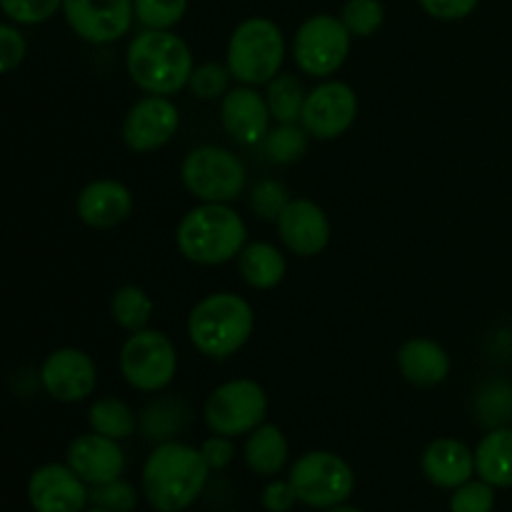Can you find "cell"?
<instances>
[{
  "instance_id": "obj_1",
  "label": "cell",
  "mask_w": 512,
  "mask_h": 512,
  "mask_svg": "<svg viewBox=\"0 0 512 512\" xmlns=\"http://www.w3.org/2000/svg\"><path fill=\"white\" fill-rule=\"evenodd\" d=\"M203 453L185 443H160L143 465V495L155 512L188 510L208 483Z\"/></svg>"
},
{
  "instance_id": "obj_2",
  "label": "cell",
  "mask_w": 512,
  "mask_h": 512,
  "mask_svg": "<svg viewBox=\"0 0 512 512\" xmlns=\"http://www.w3.org/2000/svg\"><path fill=\"white\" fill-rule=\"evenodd\" d=\"M128 73L150 95H175L190 83L193 53L180 35L145 28L128 45Z\"/></svg>"
},
{
  "instance_id": "obj_3",
  "label": "cell",
  "mask_w": 512,
  "mask_h": 512,
  "mask_svg": "<svg viewBox=\"0 0 512 512\" xmlns=\"http://www.w3.org/2000/svg\"><path fill=\"white\" fill-rule=\"evenodd\" d=\"M245 238L243 218L228 203H200L183 215L175 230L180 255L198 265L228 263L243 253Z\"/></svg>"
},
{
  "instance_id": "obj_4",
  "label": "cell",
  "mask_w": 512,
  "mask_h": 512,
  "mask_svg": "<svg viewBox=\"0 0 512 512\" xmlns=\"http://www.w3.org/2000/svg\"><path fill=\"white\" fill-rule=\"evenodd\" d=\"M255 313L245 298L235 293H213L200 300L188 315L190 343L215 360L230 358L250 340Z\"/></svg>"
},
{
  "instance_id": "obj_5",
  "label": "cell",
  "mask_w": 512,
  "mask_h": 512,
  "mask_svg": "<svg viewBox=\"0 0 512 512\" xmlns=\"http://www.w3.org/2000/svg\"><path fill=\"white\" fill-rule=\"evenodd\" d=\"M285 60L283 30L268 18H248L233 30L228 43L230 75L243 85H265L280 75Z\"/></svg>"
},
{
  "instance_id": "obj_6",
  "label": "cell",
  "mask_w": 512,
  "mask_h": 512,
  "mask_svg": "<svg viewBox=\"0 0 512 512\" xmlns=\"http://www.w3.org/2000/svg\"><path fill=\"white\" fill-rule=\"evenodd\" d=\"M180 178L200 203H233L245 188V165L220 145H200L183 160Z\"/></svg>"
},
{
  "instance_id": "obj_7",
  "label": "cell",
  "mask_w": 512,
  "mask_h": 512,
  "mask_svg": "<svg viewBox=\"0 0 512 512\" xmlns=\"http://www.w3.org/2000/svg\"><path fill=\"white\" fill-rule=\"evenodd\" d=\"M290 485L303 505L330 510L343 505L355 490V475L340 455L313 450L295 460L290 468Z\"/></svg>"
},
{
  "instance_id": "obj_8",
  "label": "cell",
  "mask_w": 512,
  "mask_h": 512,
  "mask_svg": "<svg viewBox=\"0 0 512 512\" xmlns=\"http://www.w3.org/2000/svg\"><path fill=\"white\" fill-rule=\"evenodd\" d=\"M120 373L125 383L143 393H158L173 383L178 373V353L173 340L160 330H138L120 348Z\"/></svg>"
},
{
  "instance_id": "obj_9",
  "label": "cell",
  "mask_w": 512,
  "mask_h": 512,
  "mask_svg": "<svg viewBox=\"0 0 512 512\" xmlns=\"http://www.w3.org/2000/svg\"><path fill=\"white\" fill-rule=\"evenodd\" d=\"M268 413V395L250 378L228 380L205 400V423L215 435L238 438L260 428Z\"/></svg>"
},
{
  "instance_id": "obj_10",
  "label": "cell",
  "mask_w": 512,
  "mask_h": 512,
  "mask_svg": "<svg viewBox=\"0 0 512 512\" xmlns=\"http://www.w3.org/2000/svg\"><path fill=\"white\" fill-rule=\"evenodd\" d=\"M350 30L335 15H313L298 28L293 40L295 65L310 78L333 75L350 53Z\"/></svg>"
},
{
  "instance_id": "obj_11",
  "label": "cell",
  "mask_w": 512,
  "mask_h": 512,
  "mask_svg": "<svg viewBox=\"0 0 512 512\" xmlns=\"http://www.w3.org/2000/svg\"><path fill=\"white\" fill-rule=\"evenodd\" d=\"M358 115V95L348 83L328 80L305 95L300 125L310 138L335 140L355 123Z\"/></svg>"
},
{
  "instance_id": "obj_12",
  "label": "cell",
  "mask_w": 512,
  "mask_h": 512,
  "mask_svg": "<svg viewBox=\"0 0 512 512\" xmlns=\"http://www.w3.org/2000/svg\"><path fill=\"white\" fill-rule=\"evenodd\" d=\"M70 30L85 43L108 45L123 38L135 18L133 0H63Z\"/></svg>"
},
{
  "instance_id": "obj_13",
  "label": "cell",
  "mask_w": 512,
  "mask_h": 512,
  "mask_svg": "<svg viewBox=\"0 0 512 512\" xmlns=\"http://www.w3.org/2000/svg\"><path fill=\"white\" fill-rule=\"evenodd\" d=\"M180 128V110L168 95H148L128 110L123 140L133 153H150L173 140Z\"/></svg>"
},
{
  "instance_id": "obj_14",
  "label": "cell",
  "mask_w": 512,
  "mask_h": 512,
  "mask_svg": "<svg viewBox=\"0 0 512 512\" xmlns=\"http://www.w3.org/2000/svg\"><path fill=\"white\" fill-rule=\"evenodd\" d=\"M40 383L58 403H80L93 395L98 368L85 350L58 348L40 365Z\"/></svg>"
},
{
  "instance_id": "obj_15",
  "label": "cell",
  "mask_w": 512,
  "mask_h": 512,
  "mask_svg": "<svg viewBox=\"0 0 512 512\" xmlns=\"http://www.w3.org/2000/svg\"><path fill=\"white\" fill-rule=\"evenodd\" d=\"M28 500L35 512H85L90 490L70 465H40L28 480Z\"/></svg>"
},
{
  "instance_id": "obj_16",
  "label": "cell",
  "mask_w": 512,
  "mask_h": 512,
  "mask_svg": "<svg viewBox=\"0 0 512 512\" xmlns=\"http://www.w3.org/2000/svg\"><path fill=\"white\" fill-rule=\"evenodd\" d=\"M278 233L285 248L303 258L320 255L330 243V220L318 203L295 198L278 218Z\"/></svg>"
},
{
  "instance_id": "obj_17",
  "label": "cell",
  "mask_w": 512,
  "mask_h": 512,
  "mask_svg": "<svg viewBox=\"0 0 512 512\" xmlns=\"http://www.w3.org/2000/svg\"><path fill=\"white\" fill-rule=\"evenodd\" d=\"M270 105L253 85L228 90L220 103V123L225 133L240 145H255L270 133Z\"/></svg>"
},
{
  "instance_id": "obj_18",
  "label": "cell",
  "mask_w": 512,
  "mask_h": 512,
  "mask_svg": "<svg viewBox=\"0 0 512 512\" xmlns=\"http://www.w3.org/2000/svg\"><path fill=\"white\" fill-rule=\"evenodd\" d=\"M68 465L88 485H103L118 480L125 470V455L118 440L100 433L78 435L68 445Z\"/></svg>"
},
{
  "instance_id": "obj_19",
  "label": "cell",
  "mask_w": 512,
  "mask_h": 512,
  "mask_svg": "<svg viewBox=\"0 0 512 512\" xmlns=\"http://www.w3.org/2000/svg\"><path fill=\"white\" fill-rule=\"evenodd\" d=\"M75 210L88 228H118L133 213V193L118 180H95L80 190Z\"/></svg>"
},
{
  "instance_id": "obj_20",
  "label": "cell",
  "mask_w": 512,
  "mask_h": 512,
  "mask_svg": "<svg viewBox=\"0 0 512 512\" xmlns=\"http://www.w3.org/2000/svg\"><path fill=\"white\" fill-rule=\"evenodd\" d=\"M423 473L425 478L433 485L445 490H455L473 480L475 470V453H470L468 445L453 438H440L425 448L423 460Z\"/></svg>"
},
{
  "instance_id": "obj_21",
  "label": "cell",
  "mask_w": 512,
  "mask_h": 512,
  "mask_svg": "<svg viewBox=\"0 0 512 512\" xmlns=\"http://www.w3.org/2000/svg\"><path fill=\"white\" fill-rule=\"evenodd\" d=\"M398 368L408 383L418 388H435L448 378L450 358L435 340L413 338L398 350Z\"/></svg>"
},
{
  "instance_id": "obj_22",
  "label": "cell",
  "mask_w": 512,
  "mask_h": 512,
  "mask_svg": "<svg viewBox=\"0 0 512 512\" xmlns=\"http://www.w3.org/2000/svg\"><path fill=\"white\" fill-rule=\"evenodd\" d=\"M475 470L493 488H512V428H495L480 440Z\"/></svg>"
},
{
  "instance_id": "obj_23",
  "label": "cell",
  "mask_w": 512,
  "mask_h": 512,
  "mask_svg": "<svg viewBox=\"0 0 512 512\" xmlns=\"http://www.w3.org/2000/svg\"><path fill=\"white\" fill-rule=\"evenodd\" d=\"M245 463L255 475H278L288 463V440L278 425H260L245 443Z\"/></svg>"
},
{
  "instance_id": "obj_24",
  "label": "cell",
  "mask_w": 512,
  "mask_h": 512,
  "mask_svg": "<svg viewBox=\"0 0 512 512\" xmlns=\"http://www.w3.org/2000/svg\"><path fill=\"white\" fill-rule=\"evenodd\" d=\"M240 275L255 290H270L285 278V258L275 245L253 243L240 253Z\"/></svg>"
},
{
  "instance_id": "obj_25",
  "label": "cell",
  "mask_w": 512,
  "mask_h": 512,
  "mask_svg": "<svg viewBox=\"0 0 512 512\" xmlns=\"http://www.w3.org/2000/svg\"><path fill=\"white\" fill-rule=\"evenodd\" d=\"M110 313L120 328L128 333H138V330L148 328L150 318H153V300L138 285H123L115 290Z\"/></svg>"
},
{
  "instance_id": "obj_26",
  "label": "cell",
  "mask_w": 512,
  "mask_h": 512,
  "mask_svg": "<svg viewBox=\"0 0 512 512\" xmlns=\"http://www.w3.org/2000/svg\"><path fill=\"white\" fill-rule=\"evenodd\" d=\"M88 423L93 433L105 435L113 440H125L135 433V415L123 400L100 398L90 405Z\"/></svg>"
},
{
  "instance_id": "obj_27",
  "label": "cell",
  "mask_w": 512,
  "mask_h": 512,
  "mask_svg": "<svg viewBox=\"0 0 512 512\" xmlns=\"http://www.w3.org/2000/svg\"><path fill=\"white\" fill-rule=\"evenodd\" d=\"M270 113L278 123H298L305 103V88L295 75H275L268 83Z\"/></svg>"
},
{
  "instance_id": "obj_28",
  "label": "cell",
  "mask_w": 512,
  "mask_h": 512,
  "mask_svg": "<svg viewBox=\"0 0 512 512\" xmlns=\"http://www.w3.org/2000/svg\"><path fill=\"white\" fill-rule=\"evenodd\" d=\"M308 138L310 135L303 125L298 128L295 123H280L278 128L265 135V153L273 163L290 165L303 158L305 150H308Z\"/></svg>"
},
{
  "instance_id": "obj_29",
  "label": "cell",
  "mask_w": 512,
  "mask_h": 512,
  "mask_svg": "<svg viewBox=\"0 0 512 512\" xmlns=\"http://www.w3.org/2000/svg\"><path fill=\"white\" fill-rule=\"evenodd\" d=\"M385 10L380 0H348L340 20L355 38H370L383 25Z\"/></svg>"
},
{
  "instance_id": "obj_30",
  "label": "cell",
  "mask_w": 512,
  "mask_h": 512,
  "mask_svg": "<svg viewBox=\"0 0 512 512\" xmlns=\"http://www.w3.org/2000/svg\"><path fill=\"white\" fill-rule=\"evenodd\" d=\"M135 18L153 30H170L183 20L188 0H133Z\"/></svg>"
},
{
  "instance_id": "obj_31",
  "label": "cell",
  "mask_w": 512,
  "mask_h": 512,
  "mask_svg": "<svg viewBox=\"0 0 512 512\" xmlns=\"http://www.w3.org/2000/svg\"><path fill=\"white\" fill-rule=\"evenodd\" d=\"M90 503L110 512H133L138 505V490L120 478L103 485H90Z\"/></svg>"
},
{
  "instance_id": "obj_32",
  "label": "cell",
  "mask_w": 512,
  "mask_h": 512,
  "mask_svg": "<svg viewBox=\"0 0 512 512\" xmlns=\"http://www.w3.org/2000/svg\"><path fill=\"white\" fill-rule=\"evenodd\" d=\"M233 78L228 70V65H218V63H205L200 68L193 70L190 75V93L200 100H215L220 95L228 93V80Z\"/></svg>"
},
{
  "instance_id": "obj_33",
  "label": "cell",
  "mask_w": 512,
  "mask_h": 512,
  "mask_svg": "<svg viewBox=\"0 0 512 512\" xmlns=\"http://www.w3.org/2000/svg\"><path fill=\"white\" fill-rule=\"evenodd\" d=\"M495 490L485 480H468L465 485L453 490L450 512H493Z\"/></svg>"
},
{
  "instance_id": "obj_34",
  "label": "cell",
  "mask_w": 512,
  "mask_h": 512,
  "mask_svg": "<svg viewBox=\"0 0 512 512\" xmlns=\"http://www.w3.org/2000/svg\"><path fill=\"white\" fill-rule=\"evenodd\" d=\"M0 8L13 23L38 25L53 18L63 8V0H0Z\"/></svg>"
},
{
  "instance_id": "obj_35",
  "label": "cell",
  "mask_w": 512,
  "mask_h": 512,
  "mask_svg": "<svg viewBox=\"0 0 512 512\" xmlns=\"http://www.w3.org/2000/svg\"><path fill=\"white\" fill-rule=\"evenodd\" d=\"M288 203V190L278 180H260L253 188V195H250V208L255 210V215L265 220H278Z\"/></svg>"
},
{
  "instance_id": "obj_36",
  "label": "cell",
  "mask_w": 512,
  "mask_h": 512,
  "mask_svg": "<svg viewBox=\"0 0 512 512\" xmlns=\"http://www.w3.org/2000/svg\"><path fill=\"white\" fill-rule=\"evenodd\" d=\"M25 58V38L15 25L3 23L0 25V70L3 73H13Z\"/></svg>"
},
{
  "instance_id": "obj_37",
  "label": "cell",
  "mask_w": 512,
  "mask_h": 512,
  "mask_svg": "<svg viewBox=\"0 0 512 512\" xmlns=\"http://www.w3.org/2000/svg\"><path fill=\"white\" fill-rule=\"evenodd\" d=\"M260 500H263V508L268 512H290L293 505L298 503V495H295L290 480L288 483L285 480H273V483L265 485Z\"/></svg>"
},
{
  "instance_id": "obj_38",
  "label": "cell",
  "mask_w": 512,
  "mask_h": 512,
  "mask_svg": "<svg viewBox=\"0 0 512 512\" xmlns=\"http://www.w3.org/2000/svg\"><path fill=\"white\" fill-rule=\"evenodd\" d=\"M423 10L440 20H460L478 8V0H418Z\"/></svg>"
},
{
  "instance_id": "obj_39",
  "label": "cell",
  "mask_w": 512,
  "mask_h": 512,
  "mask_svg": "<svg viewBox=\"0 0 512 512\" xmlns=\"http://www.w3.org/2000/svg\"><path fill=\"white\" fill-rule=\"evenodd\" d=\"M200 453H203L205 463H208L210 470H223L228 468L230 460H233L235 448L233 443H230V438H225V435H213V438L205 440Z\"/></svg>"
},
{
  "instance_id": "obj_40",
  "label": "cell",
  "mask_w": 512,
  "mask_h": 512,
  "mask_svg": "<svg viewBox=\"0 0 512 512\" xmlns=\"http://www.w3.org/2000/svg\"><path fill=\"white\" fill-rule=\"evenodd\" d=\"M328 512H363V510H358V508H350V505H335V508H330Z\"/></svg>"
},
{
  "instance_id": "obj_41",
  "label": "cell",
  "mask_w": 512,
  "mask_h": 512,
  "mask_svg": "<svg viewBox=\"0 0 512 512\" xmlns=\"http://www.w3.org/2000/svg\"><path fill=\"white\" fill-rule=\"evenodd\" d=\"M85 512H110V510H105V508H98V505H95V508H90V510H85Z\"/></svg>"
}]
</instances>
